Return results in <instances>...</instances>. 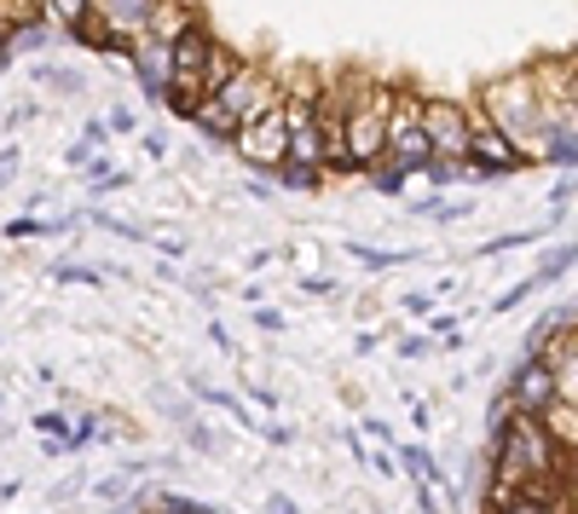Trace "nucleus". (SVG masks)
Masks as SVG:
<instances>
[{
    "label": "nucleus",
    "instance_id": "c85d7f7f",
    "mask_svg": "<svg viewBox=\"0 0 578 514\" xmlns=\"http://www.w3.org/2000/svg\"><path fill=\"white\" fill-rule=\"evenodd\" d=\"M301 290H307V295H336L330 277H301Z\"/></svg>",
    "mask_w": 578,
    "mask_h": 514
},
{
    "label": "nucleus",
    "instance_id": "b1692460",
    "mask_svg": "<svg viewBox=\"0 0 578 514\" xmlns=\"http://www.w3.org/2000/svg\"><path fill=\"white\" fill-rule=\"evenodd\" d=\"M376 191H382V197H399V191H406V174H399V168H382V174H376Z\"/></svg>",
    "mask_w": 578,
    "mask_h": 514
},
{
    "label": "nucleus",
    "instance_id": "4468645a",
    "mask_svg": "<svg viewBox=\"0 0 578 514\" xmlns=\"http://www.w3.org/2000/svg\"><path fill=\"white\" fill-rule=\"evenodd\" d=\"M46 18V7H35V0H0V23H7L12 35H23V30H35V23Z\"/></svg>",
    "mask_w": 578,
    "mask_h": 514
},
{
    "label": "nucleus",
    "instance_id": "6e6552de",
    "mask_svg": "<svg viewBox=\"0 0 578 514\" xmlns=\"http://www.w3.org/2000/svg\"><path fill=\"white\" fill-rule=\"evenodd\" d=\"M469 168H481L486 179H497V174H521L526 162L515 157V145L497 134V127L474 111V139H469Z\"/></svg>",
    "mask_w": 578,
    "mask_h": 514
},
{
    "label": "nucleus",
    "instance_id": "f3484780",
    "mask_svg": "<svg viewBox=\"0 0 578 514\" xmlns=\"http://www.w3.org/2000/svg\"><path fill=\"white\" fill-rule=\"evenodd\" d=\"M191 394H197V399H209V405H220V410H232V417H238L243 428H255V417H249V405H238L232 394H220V388H209V381H191Z\"/></svg>",
    "mask_w": 578,
    "mask_h": 514
},
{
    "label": "nucleus",
    "instance_id": "c756f323",
    "mask_svg": "<svg viewBox=\"0 0 578 514\" xmlns=\"http://www.w3.org/2000/svg\"><path fill=\"white\" fill-rule=\"evenodd\" d=\"M12 168H18V145H7V150H0V186L12 179Z\"/></svg>",
    "mask_w": 578,
    "mask_h": 514
},
{
    "label": "nucleus",
    "instance_id": "cd10ccee",
    "mask_svg": "<svg viewBox=\"0 0 578 514\" xmlns=\"http://www.w3.org/2000/svg\"><path fill=\"white\" fill-rule=\"evenodd\" d=\"M255 324H261V329H284V313H279V306H261Z\"/></svg>",
    "mask_w": 578,
    "mask_h": 514
},
{
    "label": "nucleus",
    "instance_id": "9b49d317",
    "mask_svg": "<svg viewBox=\"0 0 578 514\" xmlns=\"http://www.w3.org/2000/svg\"><path fill=\"white\" fill-rule=\"evenodd\" d=\"M191 127H203L209 139H238V134H243V122H238L232 111H225L220 98H209V105H203V111L191 116Z\"/></svg>",
    "mask_w": 578,
    "mask_h": 514
},
{
    "label": "nucleus",
    "instance_id": "a878e982",
    "mask_svg": "<svg viewBox=\"0 0 578 514\" xmlns=\"http://www.w3.org/2000/svg\"><path fill=\"white\" fill-rule=\"evenodd\" d=\"M122 492H128V474H116V480H98V497H105V503H116Z\"/></svg>",
    "mask_w": 578,
    "mask_h": 514
},
{
    "label": "nucleus",
    "instance_id": "1a4fd4ad",
    "mask_svg": "<svg viewBox=\"0 0 578 514\" xmlns=\"http://www.w3.org/2000/svg\"><path fill=\"white\" fill-rule=\"evenodd\" d=\"M128 64H134L139 87H145L150 98H168V82H174V59H168V46H162V41H145L139 53L128 59Z\"/></svg>",
    "mask_w": 578,
    "mask_h": 514
},
{
    "label": "nucleus",
    "instance_id": "dca6fc26",
    "mask_svg": "<svg viewBox=\"0 0 578 514\" xmlns=\"http://www.w3.org/2000/svg\"><path fill=\"white\" fill-rule=\"evenodd\" d=\"M556 231V220L549 225H533V231H504V238H492V243H481V261L486 254H509V249H526V243H538V238H549Z\"/></svg>",
    "mask_w": 578,
    "mask_h": 514
},
{
    "label": "nucleus",
    "instance_id": "7ed1b4c3",
    "mask_svg": "<svg viewBox=\"0 0 578 514\" xmlns=\"http://www.w3.org/2000/svg\"><path fill=\"white\" fill-rule=\"evenodd\" d=\"M556 405H561L556 370H549L544 358H521V365L509 370V381H504V394H497V405H492V433L509 417H549Z\"/></svg>",
    "mask_w": 578,
    "mask_h": 514
},
{
    "label": "nucleus",
    "instance_id": "f704fd0d",
    "mask_svg": "<svg viewBox=\"0 0 578 514\" xmlns=\"http://www.w3.org/2000/svg\"><path fill=\"white\" fill-rule=\"evenodd\" d=\"M266 514H301L290 497H266Z\"/></svg>",
    "mask_w": 578,
    "mask_h": 514
},
{
    "label": "nucleus",
    "instance_id": "2eb2a0df",
    "mask_svg": "<svg viewBox=\"0 0 578 514\" xmlns=\"http://www.w3.org/2000/svg\"><path fill=\"white\" fill-rule=\"evenodd\" d=\"M544 422H549V433H556V445L578 457V405H556Z\"/></svg>",
    "mask_w": 578,
    "mask_h": 514
},
{
    "label": "nucleus",
    "instance_id": "393cba45",
    "mask_svg": "<svg viewBox=\"0 0 578 514\" xmlns=\"http://www.w3.org/2000/svg\"><path fill=\"white\" fill-rule=\"evenodd\" d=\"M567 202H572V174H567V179H556V191H549V214L561 220V209H567Z\"/></svg>",
    "mask_w": 578,
    "mask_h": 514
},
{
    "label": "nucleus",
    "instance_id": "f03ea898",
    "mask_svg": "<svg viewBox=\"0 0 578 514\" xmlns=\"http://www.w3.org/2000/svg\"><path fill=\"white\" fill-rule=\"evenodd\" d=\"M347 93V168H388V122H393V93L399 82H370L347 70L336 75Z\"/></svg>",
    "mask_w": 578,
    "mask_h": 514
},
{
    "label": "nucleus",
    "instance_id": "f257e3e1",
    "mask_svg": "<svg viewBox=\"0 0 578 514\" xmlns=\"http://www.w3.org/2000/svg\"><path fill=\"white\" fill-rule=\"evenodd\" d=\"M474 111H481L497 134H504L515 145V157L533 168V162H549V145H556V127H549V111L544 93L533 82V70H509L497 75V82L481 87V98H474Z\"/></svg>",
    "mask_w": 578,
    "mask_h": 514
},
{
    "label": "nucleus",
    "instance_id": "2f4dec72",
    "mask_svg": "<svg viewBox=\"0 0 578 514\" xmlns=\"http://www.w3.org/2000/svg\"><path fill=\"white\" fill-rule=\"evenodd\" d=\"M406 313H411V318H422V313H434V295H411V301H406Z\"/></svg>",
    "mask_w": 578,
    "mask_h": 514
},
{
    "label": "nucleus",
    "instance_id": "473e14b6",
    "mask_svg": "<svg viewBox=\"0 0 578 514\" xmlns=\"http://www.w3.org/2000/svg\"><path fill=\"white\" fill-rule=\"evenodd\" d=\"M209 342H214L220 353H232V329H225V324H209Z\"/></svg>",
    "mask_w": 578,
    "mask_h": 514
},
{
    "label": "nucleus",
    "instance_id": "412c9836",
    "mask_svg": "<svg viewBox=\"0 0 578 514\" xmlns=\"http://www.w3.org/2000/svg\"><path fill=\"white\" fill-rule=\"evenodd\" d=\"M526 295H538V284H533V277H521L515 290H504V295H497V301H492V313H515V306H521Z\"/></svg>",
    "mask_w": 578,
    "mask_h": 514
},
{
    "label": "nucleus",
    "instance_id": "a211bd4d",
    "mask_svg": "<svg viewBox=\"0 0 578 514\" xmlns=\"http://www.w3.org/2000/svg\"><path fill=\"white\" fill-rule=\"evenodd\" d=\"M87 186L93 191H116V186H128V174H122L116 162H105V157H93L87 162Z\"/></svg>",
    "mask_w": 578,
    "mask_h": 514
},
{
    "label": "nucleus",
    "instance_id": "f8f14e48",
    "mask_svg": "<svg viewBox=\"0 0 578 514\" xmlns=\"http://www.w3.org/2000/svg\"><path fill=\"white\" fill-rule=\"evenodd\" d=\"M347 254H354L359 266H370V272H388V266H411L417 254L411 249H370V243H341Z\"/></svg>",
    "mask_w": 578,
    "mask_h": 514
},
{
    "label": "nucleus",
    "instance_id": "0eeeda50",
    "mask_svg": "<svg viewBox=\"0 0 578 514\" xmlns=\"http://www.w3.org/2000/svg\"><path fill=\"white\" fill-rule=\"evenodd\" d=\"M98 30H105L116 59H134L139 46L150 41V23H157V0H98L93 7Z\"/></svg>",
    "mask_w": 578,
    "mask_h": 514
},
{
    "label": "nucleus",
    "instance_id": "7c9ffc66",
    "mask_svg": "<svg viewBox=\"0 0 578 514\" xmlns=\"http://www.w3.org/2000/svg\"><path fill=\"white\" fill-rule=\"evenodd\" d=\"M434 342L429 336H411V342H399V353H406V358H422V353H429Z\"/></svg>",
    "mask_w": 578,
    "mask_h": 514
},
{
    "label": "nucleus",
    "instance_id": "ddd939ff",
    "mask_svg": "<svg viewBox=\"0 0 578 514\" xmlns=\"http://www.w3.org/2000/svg\"><path fill=\"white\" fill-rule=\"evenodd\" d=\"M572 266H578V243H561L556 254H544V261H538L533 284H538V290H549V284H556V277H567Z\"/></svg>",
    "mask_w": 578,
    "mask_h": 514
},
{
    "label": "nucleus",
    "instance_id": "9d476101",
    "mask_svg": "<svg viewBox=\"0 0 578 514\" xmlns=\"http://www.w3.org/2000/svg\"><path fill=\"white\" fill-rule=\"evenodd\" d=\"M399 474L406 480H429V485H445V474H440V462H434V451L429 445H399Z\"/></svg>",
    "mask_w": 578,
    "mask_h": 514
},
{
    "label": "nucleus",
    "instance_id": "4be33fe9",
    "mask_svg": "<svg viewBox=\"0 0 578 514\" xmlns=\"http://www.w3.org/2000/svg\"><path fill=\"white\" fill-rule=\"evenodd\" d=\"M105 122H111V134H139V116H134V105H116Z\"/></svg>",
    "mask_w": 578,
    "mask_h": 514
},
{
    "label": "nucleus",
    "instance_id": "bb28decb",
    "mask_svg": "<svg viewBox=\"0 0 578 514\" xmlns=\"http://www.w3.org/2000/svg\"><path fill=\"white\" fill-rule=\"evenodd\" d=\"M567 105L578 111V53H567Z\"/></svg>",
    "mask_w": 578,
    "mask_h": 514
},
{
    "label": "nucleus",
    "instance_id": "20e7f679",
    "mask_svg": "<svg viewBox=\"0 0 578 514\" xmlns=\"http://www.w3.org/2000/svg\"><path fill=\"white\" fill-rule=\"evenodd\" d=\"M422 98H429V93H417V87H399V93H393V122H388V168H399V174H411V168L429 174V162H434L429 127H422Z\"/></svg>",
    "mask_w": 578,
    "mask_h": 514
},
{
    "label": "nucleus",
    "instance_id": "423d86ee",
    "mask_svg": "<svg viewBox=\"0 0 578 514\" xmlns=\"http://www.w3.org/2000/svg\"><path fill=\"white\" fill-rule=\"evenodd\" d=\"M232 150H238V162H249V168L284 174V162H290V105L243 122V134L232 139Z\"/></svg>",
    "mask_w": 578,
    "mask_h": 514
},
{
    "label": "nucleus",
    "instance_id": "6ab92c4d",
    "mask_svg": "<svg viewBox=\"0 0 578 514\" xmlns=\"http://www.w3.org/2000/svg\"><path fill=\"white\" fill-rule=\"evenodd\" d=\"M41 231H46V238H59L64 220H35V214H23V220L7 225V238H41Z\"/></svg>",
    "mask_w": 578,
    "mask_h": 514
},
{
    "label": "nucleus",
    "instance_id": "72a5a7b5",
    "mask_svg": "<svg viewBox=\"0 0 578 514\" xmlns=\"http://www.w3.org/2000/svg\"><path fill=\"white\" fill-rule=\"evenodd\" d=\"M7 64H12V30L0 23V70H7Z\"/></svg>",
    "mask_w": 578,
    "mask_h": 514
},
{
    "label": "nucleus",
    "instance_id": "5701e85b",
    "mask_svg": "<svg viewBox=\"0 0 578 514\" xmlns=\"http://www.w3.org/2000/svg\"><path fill=\"white\" fill-rule=\"evenodd\" d=\"M105 139H111V122H98V116H93V122H87V134L75 139V145H82V150H98Z\"/></svg>",
    "mask_w": 578,
    "mask_h": 514
},
{
    "label": "nucleus",
    "instance_id": "aec40b11",
    "mask_svg": "<svg viewBox=\"0 0 578 514\" xmlns=\"http://www.w3.org/2000/svg\"><path fill=\"white\" fill-rule=\"evenodd\" d=\"M53 277H59V284H105V272H98V266H53Z\"/></svg>",
    "mask_w": 578,
    "mask_h": 514
},
{
    "label": "nucleus",
    "instance_id": "39448f33",
    "mask_svg": "<svg viewBox=\"0 0 578 514\" xmlns=\"http://www.w3.org/2000/svg\"><path fill=\"white\" fill-rule=\"evenodd\" d=\"M422 127H429L434 162H469V139H474V111L463 98L429 93L422 98Z\"/></svg>",
    "mask_w": 578,
    "mask_h": 514
}]
</instances>
